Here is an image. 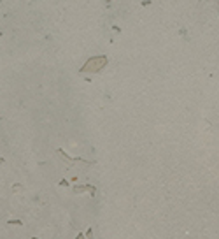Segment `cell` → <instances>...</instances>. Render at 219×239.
I'll return each mask as SVG.
<instances>
[{
	"mask_svg": "<svg viewBox=\"0 0 219 239\" xmlns=\"http://www.w3.org/2000/svg\"><path fill=\"white\" fill-rule=\"evenodd\" d=\"M103 65H105V58H100L98 62H96V60L93 58V60H89V62H88V63L84 65V70H91V69L98 70V69H100V67H103Z\"/></svg>",
	"mask_w": 219,
	"mask_h": 239,
	"instance_id": "1",
	"label": "cell"
}]
</instances>
